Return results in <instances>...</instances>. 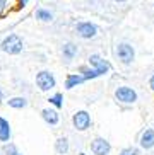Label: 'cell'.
<instances>
[{
  "mask_svg": "<svg viewBox=\"0 0 154 155\" xmlns=\"http://www.w3.org/2000/svg\"><path fill=\"white\" fill-rule=\"evenodd\" d=\"M139 145H141V148H144V150H151V148H154V130L152 128H145L144 131L141 133Z\"/></svg>",
  "mask_w": 154,
  "mask_h": 155,
  "instance_id": "obj_10",
  "label": "cell"
},
{
  "mask_svg": "<svg viewBox=\"0 0 154 155\" xmlns=\"http://www.w3.org/2000/svg\"><path fill=\"white\" fill-rule=\"evenodd\" d=\"M7 7H9V0H0V17L7 12Z\"/></svg>",
  "mask_w": 154,
  "mask_h": 155,
  "instance_id": "obj_20",
  "label": "cell"
},
{
  "mask_svg": "<svg viewBox=\"0 0 154 155\" xmlns=\"http://www.w3.org/2000/svg\"><path fill=\"white\" fill-rule=\"evenodd\" d=\"M34 19L40 21V22H45V24H50L55 21V14L51 12L50 9H46V7H38L34 10Z\"/></svg>",
  "mask_w": 154,
  "mask_h": 155,
  "instance_id": "obj_13",
  "label": "cell"
},
{
  "mask_svg": "<svg viewBox=\"0 0 154 155\" xmlns=\"http://www.w3.org/2000/svg\"><path fill=\"white\" fill-rule=\"evenodd\" d=\"M113 2H115V4H127L128 0H113Z\"/></svg>",
  "mask_w": 154,
  "mask_h": 155,
  "instance_id": "obj_23",
  "label": "cell"
},
{
  "mask_svg": "<svg viewBox=\"0 0 154 155\" xmlns=\"http://www.w3.org/2000/svg\"><path fill=\"white\" fill-rule=\"evenodd\" d=\"M84 82H86V78L77 72V73H68L67 77H65V84H64V85H65L67 91H72V89H75L77 85H82Z\"/></svg>",
  "mask_w": 154,
  "mask_h": 155,
  "instance_id": "obj_14",
  "label": "cell"
},
{
  "mask_svg": "<svg viewBox=\"0 0 154 155\" xmlns=\"http://www.w3.org/2000/svg\"><path fill=\"white\" fill-rule=\"evenodd\" d=\"M48 102H50V106H53L55 109H62L64 107V94L62 92H55L53 96L48 97Z\"/></svg>",
  "mask_w": 154,
  "mask_h": 155,
  "instance_id": "obj_18",
  "label": "cell"
},
{
  "mask_svg": "<svg viewBox=\"0 0 154 155\" xmlns=\"http://www.w3.org/2000/svg\"><path fill=\"white\" fill-rule=\"evenodd\" d=\"M115 56H117V60L122 65L128 67V65H132L135 61V48L130 43H125V41L117 43L115 45Z\"/></svg>",
  "mask_w": 154,
  "mask_h": 155,
  "instance_id": "obj_2",
  "label": "cell"
},
{
  "mask_svg": "<svg viewBox=\"0 0 154 155\" xmlns=\"http://www.w3.org/2000/svg\"><path fill=\"white\" fill-rule=\"evenodd\" d=\"M70 150V143L67 137H58L55 141V153L57 155H67Z\"/></svg>",
  "mask_w": 154,
  "mask_h": 155,
  "instance_id": "obj_16",
  "label": "cell"
},
{
  "mask_svg": "<svg viewBox=\"0 0 154 155\" xmlns=\"http://www.w3.org/2000/svg\"><path fill=\"white\" fill-rule=\"evenodd\" d=\"M77 55H79V46L75 43H65L62 46V60L65 63H70Z\"/></svg>",
  "mask_w": 154,
  "mask_h": 155,
  "instance_id": "obj_11",
  "label": "cell"
},
{
  "mask_svg": "<svg viewBox=\"0 0 154 155\" xmlns=\"http://www.w3.org/2000/svg\"><path fill=\"white\" fill-rule=\"evenodd\" d=\"M10 138H12V128H10L9 119L0 116V141L2 143H9Z\"/></svg>",
  "mask_w": 154,
  "mask_h": 155,
  "instance_id": "obj_12",
  "label": "cell"
},
{
  "mask_svg": "<svg viewBox=\"0 0 154 155\" xmlns=\"http://www.w3.org/2000/svg\"><path fill=\"white\" fill-rule=\"evenodd\" d=\"M75 34L81 39H94L98 34H100V28L96 26L94 22H89V21H81V22L75 24V28H74Z\"/></svg>",
  "mask_w": 154,
  "mask_h": 155,
  "instance_id": "obj_5",
  "label": "cell"
},
{
  "mask_svg": "<svg viewBox=\"0 0 154 155\" xmlns=\"http://www.w3.org/2000/svg\"><path fill=\"white\" fill-rule=\"evenodd\" d=\"M115 99L120 104L130 106V104H135L137 101H139V94L135 92V89H132L128 85H118L115 89Z\"/></svg>",
  "mask_w": 154,
  "mask_h": 155,
  "instance_id": "obj_4",
  "label": "cell"
},
{
  "mask_svg": "<svg viewBox=\"0 0 154 155\" xmlns=\"http://www.w3.org/2000/svg\"><path fill=\"white\" fill-rule=\"evenodd\" d=\"M149 89L154 92V73L151 75V78H149Z\"/></svg>",
  "mask_w": 154,
  "mask_h": 155,
  "instance_id": "obj_22",
  "label": "cell"
},
{
  "mask_svg": "<svg viewBox=\"0 0 154 155\" xmlns=\"http://www.w3.org/2000/svg\"><path fill=\"white\" fill-rule=\"evenodd\" d=\"M77 72L81 73L84 78H86V82H87V80H94V78L101 77V73L98 72L96 68L89 67V65H82V67H79V70H77Z\"/></svg>",
  "mask_w": 154,
  "mask_h": 155,
  "instance_id": "obj_17",
  "label": "cell"
},
{
  "mask_svg": "<svg viewBox=\"0 0 154 155\" xmlns=\"http://www.w3.org/2000/svg\"><path fill=\"white\" fill-rule=\"evenodd\" d=\"M2 101H4V92L0 91V102H2Z\"/></svg>",
  "mask_w": 154,
  "mask_h": 155,
  "instance_id": "obj_24",
  "label": "cell"
},
{
  "mask_svg": "<svg viewBox=\"0 0 154 155\" xmlns=\"http://www.w3.org/2000/svg\"><path fill=\"white\" fill-rule=\"evenodd\" d=\"M79 155H86V153H84V152H81V153H79Z\"/></svg>",
  "mask_w": 154,
  "mask_h": 155,
  "instance_id": "obj_26",
  "label": "cell"
},
{
  "mask_svg": "<svg viewBox=\"0 0 154 155\" xmlns=\"http://www.w3.org/2000/svg\"><path fill=\"white\" fill-rule=\"evenodd\" d=\"M139 153H141V150H139L137 147H125V148L120 150L118 155H139Z\"/></svg>",
  "mask_w": 154,
  "mask_h": 155,
  "instance_id": "obj_19",
  "label": "cell"
},
{
  "mask_svg": "<svg viewBox=\"0 0 154 155\" xmlns=\"http://www.w3.org/2000/svg\"><path fill=\"white\" fill-rule=\"evenodd\" d=\"M0 50L4 51L5 55H10V56L21 55L23 50H24L23 38L19 36L17 32H9V34L4 36V39L0 41Z\"/></svg>",
  "mask_w": 154,
  "mask_h": 155,
  "instance_id": "obj_1",
  "label": "cell"
},
{
  "mask_svg": "<svg viewBox=\"0 0 154 155\" xmlns=\"http://www.w3.org/2000/svg\"><path fill=\"white\" fill-rule=\"evenodd\" d=\"M152 7H154V4H152Z\"/></svg>",
  "mask_w": 154,
  "mask_h": 155,
  "instance_id": "obj_27",
  "label": "cell"
},
{
  "mask_svg": "<svg viewBox=\"0 0 154 155\" xmlns=\"http://www.w3.org/2000/svg\"><path fill=\"white\" fill-rule=\"evenodd\" d=\"M87 65L98 70L101 73V77L110 73V70H111V63H110L108 60H104L101 55H98V53H93V55L87 56Z\"/></svg>",
  "mask_w": 154,
  "mask_h": 155,
  "instance_id": "obj_7",
  "label": "cell"
},
{
  "mask_svg": "<svg viewBox=\"0 0 154 155\" xmlns=\"http://www.w3.org/2000/svg\"><path fill=\"white\" fill-rule=\"evenodd\" d=\"M14 155H23V153H21V152H17V153H14Z\"/></svg>",
  "mask_w": 154,
  "mask_h": 155,
  "instance_id": "obj_25",
  "label": "cell"
},
{
  "mask_svg": "<svg viewBox=\"0 0 154 155\" xmlns=\"http://www.w3.org/2000/svg\"><path fill=\"white\" fill-rule=\"evenodd\" d=\"M34 84H36V87L41 92H50L57 87V78H55L53 72H50V70H41V72L36 73V77H34Z\"/></svg>",
  "mask_w": 154,
  "mask_h": 155,
  "instance_id": "obj_3",
  "label": "cell"
},
{
  "mask_svg": "<svg viewBox=\"0 0 154 155\" xmlns=\"http://www.w3.org/2000/svg\"><path fill=\"white\" fill-rule=\"evenodd\" d=\"M72 124L77 131H87L91 128V124H93V118H91V114L86 109L75 111L72 116Z\"/></svg>",
  "mask_w": 154,
  "mask_h": 155,
  "instance_id": "obj_6",
  "label": "cell"
},
{
  "mask_svg": "<svg viewBox=\"0 0 154 155\" xmlns=\"http://www.w3.org/2000/svg\"><path fill=\"white\" fill-rule=\"evenodd\" d=\"M27 4H29V0H16V5H17L19 9H24Z\"/></svg>",
  "mask_w": 154,
  "mask_h": 155,
  "instance_id": "obj_21",
  "label": "cell"
},
{
  "mask_svg": "<svg viewBox=\"0 0 154 155\" xmlns=\"http://www.w3.org/2000/svg\"><path fill=\"white\" fill-rule=\"evenodd\" d=\"M41 118H43V121L46 124H50V126H57L60 123L58 109H55V107H45V109H41Z\"/></svg>",
  "mask_w": 154,
  "mask_h": 155,
  "instance_id": "obj_9",
  "label": "cell"
},
{
  "mask_svg": "<svg viewBox=\"0 0 154 155\" xmlns=\"http://www.w3.org/2000/svg\"><path fill=\"white\" fill-rule=\"evenodd\" d=\"M91 152L94 155H110V152H111V145H110V141L106 140V138H94V140L91 141Z\"/></svg>",
  "mask_w": 154,
  "mask_h": 155,
  "instance_id": "obj_8",
  "label": "cell"
},
{
  "mask_svg": "<svg viewBox=\"0 0 154 155\" xmlns=\"http://www.w3.org/2000/svg\"><path fill=\"white\" fill-rule=\"evenodd\" d=\"M7 106L12 107V109H26L27 106H29V101L24 96H14L7 101Z\"/></svg>",
  "mask_w": 154,
  "mask_h": 155,
  "instance_id": "obj_15",
  "label": "cell"
}]
</instances>
